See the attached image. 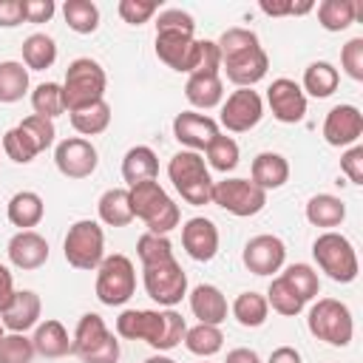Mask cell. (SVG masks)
I'll list each match as a JSON object with an SVG mask.
<instances>
[{
    "label": "cell",
    "mask_w": 363,
    "mask_h": 363,
    "mask_svg": "<svg viewBox=\"0 0 363 363\" xmlns=\"http://www.w3.org/2000/svg\"><path fill=\"white\" fill-rule=\"evenodd\" d=\"M159 176V159L153 153V147L147 145H133L125 156H122V179L128 182V187L156 179Z\"/></svg>",
    "instance_id": "28"
},
{
    "label": "cell",
    "mask_w": 363,
    "mask_h": 363,
    "mask_svg": "<svg viewBox=\"0 0 363 363\" xmlns=\"http://www.w3.org/2000/svg\"><path fill=\"white\" fill-rule=\"evenodd\" d=\"M142 363H176V360H173V357H167V354H162V352H159V354H153V357H147V360H142Z\"/></svg>",
    "instance_id": "60"
},
{
    "label": "cell",
    "mask_w": 363,
    "mask_h": 363,
    "mask_svg": "<svg viewBox=\"0 0 363 363\" xmlns=\"http://www.w3.org/2000/svg\"><path fill=\"white\" fill-rule=\"evenodd\" d=\"M20 23H26L23 0H0V28H14Z\"/></svg>",
    "instance_id": "55"
},
{
    "label": "cell",
    "mask_w": 363,
    "mask_h": 363,
    "mask_svg": "<svg viewBox=\"0 0 363 363\" xmlns=\"http://www.w3.org/2000/svg\"><path fill=\"white\" fill-rule=\"evenodd\" d=\"M31 108L37 116H45V119H57L60 113H65L62 85L60 82H40L31 91Z\"/></svg>",
    "instance_id": "41"
},
{
    "label": "cell",
    "mask_w": 363,
    "mask_h": 363,
    "mask_svg": "<svg viewBox=\"0 0 363 363\" xmlns=\"http://www.w3.org/2000/svg\"><path fill=\"white\" fill-rule=\"evenodd\" d=\"M241 261L244 267L252 272V275H272L284 267L286 261V247L278 235H269V233H261V235H252L247 244H244V252H241Z\"/></svg>",
    "instance_id": "14"
},
{
    "label": "cell",
    "mask_w": 363,
    "mask_h": 363,
    "mask_svg": "<svg viewBox=\"0 0 363 363\" xmlns=\"http://www.w3.org/2000/svg\"><path fill=\"white\" fill-rule=\"evenodd\" d=\"M182 247L193 261H213L218 252V227L204 216L187 218L182 224Z\"/></svg>",
    "instance_id": "18"
},
{
    "label": "cell",
    "mask_w": 363,
    "mask_h": 363,
    "mask_svg": "<svg viewBox=\"0 0 363 363\" xmlns=\"http://www.w3.org/2000/svg\"><path fill=\"white\" fill-rule=\"evenodd\" d=\"M6 216H9V221H11L14 227H20V230L37 227V224L43 221V216H45L43 196L34 193V190H20V193H14V196L9 199V204H6Z\"/></svg>",
    "instance_id": "27"
},
{
    "label": "cell",
    "mask_w": 363,
    "mask_h": 363,
    "mask_svg": "<svg viewBox=\"0 0 363 363\" xmlns=\"http://www.w3.org/2000/svg\"><path fill=\"white\" fill-rule=\"evenodd\" d=\"M3 335H6V329H3V323H0V337H3Z\"/></svg>",
    "instance_id": "61"
},
{
    "label": "cell",
    "mask_w": 363,
    "mask_h": 363,
    "mask_svg": "<svg viewBox=\"0 0 363 363\" xmlns=\"http://www.w3.org/2000/svg\"><path fill=\"white\" fill-rule=\"evenodd\" d=\"M230 312H233V318H235L244 329H258V326H264V323H267L269 303H267V298H264L261 292L247 289V292L235 295V301H233Z\"/></svg>",
    "instance_id": "33"
},
{
    "label": "cell",
    "mask_w": 363,
    "mask_h": 363,
    "mask_svg": "<svg viewBox=\"0 0 363 363\" xmlns=\"http://www.w3.org/2000/svg\"><path fill=\"white\" fill-rule=\"evenodd\" d=\"M136 255H139L142 267H150V264H162V261L176 258L170 238H167V235H153V233L139 235V241H136Z\"/></svg>",
    "instance_id": "44"
},
{
    "label": "cell",
    "mask_w": 363,
    "mask_h": 363,
    "mask_svg": "<svg viewBox=\"0 0 363 363\" xmlns=\"http://www.w3.org/2000/svg\"><path fill=\"white\" fill-rule=\"evenodd\" d=\"M167 179L173 182V187L187 204L193 207L213 204V179H210V170L201 153L196 150L173 153L167 162Z\"/></svg>",
    "instance_id": "2"
},
{
    "label": "cell",
    "mask_w": 363,
    "mask_h": 363,
    "mask_svg": "<svg viewBox=\"0 0 363 363\" xmlns=\"http://www.w3.org/2000/svg\"><path fill=\"white\" fill-rule=\"evenodd\" d=\"M28 91V68L17 60H3L0 62V102L14 105L26 96Z\"/></svg>",
    "instance_id": "35"
},
{
    "label": "cell",
    "mask_w": 363,
    "mask_h": 363,
    "mask_svg": "<svg viewBox=\"0 0 363 363\" xmlns=\"http://www.w3.org/2000/svg\"><path fill=\"white\" fill-rule=\"evenodd\" d=\"M96 281H94V292L105 306H122L133 298L136 292V269L133 261L122 252L105 255L102 264L94 269Z\"/></svg>",
    "instance_id": "6"
},
{
    "label": "cell",
    "mask_w": 363,
    "mask_h": 363,
    "mask_svg": "<svg viewBox=\"0 0 363 363\" xmlns=\"http://www.w3.org/2000/svg\"><path fill=\"white\" fill-rule=\"evenodd\" d=\"M193 48H196V37L193 31L184 28H156V57L179 71L187 74L190 71V60H193Z\"/></svg>",
    "instance_id": "17"
},
{
    "label": "cell",
    "mask_w": 363,
    "mask_h": 363,
    "mask_svg": "<svg viewBox=\"0 0 363 363\" xmlns=\"http://www.w3.org/2000/svg\"><path fill=\"white\" fill-rule=\"evenodd\" d=\"M142 284H145L147 298L164 309H173L187 295V272L182 269V264L176 258L142 267Z\"/></svg>",
    "instance_id": "8"
},
{
    "label": "cell",
    "mask_w": 363,
    "mask_h": 363,
    "mask_svg": "<svg viewBox=\"0 0 363 363\" xmlns=\"http://www.w3.org/2000/svg\"><path fill=\"white\" fill-rule=\"evenodd\" d=\"M337 85H340V74H337V68L332 62L315 60V62H309L303 68V82H301L303 94H309L315 99H326V96H332L337 91Z\"/></svg>",
    "instance_id": "29"
},
{
    "label": "cell",
    "mask_w": 363,
    "mask_h": 363,
    "mask_svg": "<svg viewBox=\"0 0 363 363\" xmlns=\"http://www.w3.org/2000/svg\"><path fill=\"white\" fill-rule=\"evenodd\" d=\"M267 105H269L272 116L284 125H295L306 116V94L289 77L272 79V85L267 88Z\"/></svg>",
    "instance_id": "13"
},
{
    "label": "cell",
    "mask_w": 363,
    "mask_h": 363,
    "mask_svg": "<svg viewBox=\"0 0 363 363\" xmlns=\"http://www.w3.org/2000/svg\"><path fill=\"white\" fill-rule=\"evenodd\" d=\"M184 332H187L184 318H182L176 309H164V337H162L159 352H170V349H176V346L184 340Z\"/></svg>",
    "instance_id": "50"
},
{
    "label": "cell",
    "mask_w": 363,
    "mask_h": 363,
    "mask_svg": "<svg viewBox=\"0 0 363 363\" xmlns=\"http://www.w3.org/2000/svg\"><path fill=\"white\" fill-rule=\"evenodd\" d=\"M182 343L196 357H213L224 346V332L218 326H210V323H196V326H187Z\"/></svg>",
    "instance_id": "34"
},
{
    "label": "cell",
    "mask_w": 363,
    "mask_h": 363,
    "mask_svg": "<svg viewBox=\"0 0 363 363\" xmlns=\"http://www.w3.org/2000/svg\"><path fill=\"white\" fill-rule=\"evenodd\" d=\"M363 136V113L357 105H335L323 119V139L332 147H352Z\"/></svg>",
    "instance_id": "15"
},
{
    "label": "cell",
    "mask_w": 363,
    "mask_h": 363,
    "mask_svg": "<svg viewBox=\"0 0 363 363\" xmlns=\"http://www.w3.org/2000/svg\"><path fill=\"white\" fill-rule=\"evenodd\" d=\"M128 196H130L133 218H142L147 233L167 235L170 230L179 227V218H182L179 204L167 196V190L156 179H147V182H139V184L128 187Z\"/></svg>",
    "instance_id": "1"
},
{
    "label": "cell",
    "mask_w": 363,
    "mask_h": 363,
    "mask_svg": "<svg viewBox=\"0 0 363 363\" xmlns=\"http://www.w3.org/2000/svg\"><path fill=\"white\" fill-rule=\"evenodd\" d=\"M267 363H303V360H301V352L295 346H278V349H272Z\"/></svg>",
    "instance_id": "58"
},
{
    "label": "cell",
    "mask_w": 363,
    "mask_h": 363,
    "mask_svg": "<svg viewBox=\"0 0 363 363\" xmlns=\"http://www.w3.org/2000/svg\"><path fill=\"white\" fill-rule=\"evenodd\" d=\"M57 62V43L45 31H34L23 40V65L28 71H45Z\"/></svg>",
    "instance_id": "32"
},
{
    "label": "cell",
    "mask_w": 363,
    "mask_h": 363,
    "mask_svg": "<svg viewBox=\"0 0 363 363\" xmlns=\"http://www.w3.org/2000/svg\"><path fill=\"white\" fill-rule=\"evenodd\" d=\"M213 204H218L230 216L250 218L267 207V193L250 179H221L213 182Z\"/></svg>",
    "instance_id": "9"
},
{
    "label": "cell",
    "mask_w": 363,
    "mask_h": 363,
    "mask_svg": "<svg viewBox=\"0 0 363 363\" xmlns=\"http://www.w3.org/2000/svg\"><path fill=\"white\" fill-rule=\"evenodd\" d=\"M82 363H119V340H116V335H111L96 352L82 357Z\"/></svg>",
    "instance_id": "54"
},
{
    "label": "cell",
    "mask_w": 363,
    "mask_h": 363,
    "mask_svg": "<svg viewBox=\"0 0 363 363\" xmlns=\"http://www.w3.org/2000/svg\"><path fill=\"white\" fill-rule=\"evenodd\" d=\"M224 363H261V357H258L255 349H250V346H238V349H230V352H227Z\"/></svg>",
    "instance_id": "57"
},
{
    "label": "cell",
    "mask_w": 363,
    "mask_h": 363,
    "mask_svg": "<svg viewBox=\"0 0 363 363\" xmlns=\"http://www.w3.org/2000/svg\"><path fill=\"white\" fill-rule=\"evenodd\" d=\"M250 182L255 187H261L264 193L284 187L289 182V162H286V156H281L275 150L258 153L252 159V164H250Z\"/></svg>",
    "instance_id": "23"
},
{
    "label": "cell",
    "mask_w": 363,
    "mask_h": 363,
    "mask_svg": "<svg viewBox=\"0 0 363 363\" xmlns=\"http://www.w3.org/2000/svg\"><path fill=\"white\" fill-rule=\"evenodd\" d=\"M156 28H184V31H196V23H193V17H190L187 11H182V9H164V11H159V17H156Z\"/></svg>",
    "instance_id": "53"
},
{
    "label": "cell",
    "mask_w": 363,
    "mask_h": 363,
    "mask_svg": "<svg viewBox=\"0 0 363 363\" xmlns=\"http://www.w3.org/2000/svg\"><path fill=\"white\" fill-rule=\"evenodd\" d=\"M62 17L71 31L77 34H94L99 28V6L91 0H65Z\"/></svg>",
    "instance_id": "37"
},
{
    "label": "cell",
    "mask_w": 363,
    "mask_h": 363,
    "mask_svg": "<svg viewBox=\"0 0 363 363\" xmlns=\"http://www.w3.org/2000/svg\"><path fill=\"white\" fill-rule=\"evenodd\" d=\"M105 88H108L105 68L96 60H91V57H77L74 62H68L65 79H62L65 111L74 113L79 108H88L94 102H102L105 99Z\"/></svg>",
    "instance_id": "3"
},
{
    "label": "cell",
    "mask_w": 363,
    "mask_h": 363,
    "mask_svg": "<svg viewBox=\"0 0 363 363\" xmlns=\"http://www.w3.org/2000/svg\"><path fill=\"white\" fill-rule=\"evenodd\" d=\"M184 96L193 108L210 111L224 102V82L218 74H190L184 82Z\"/></svg>",
    "instance_id": "26"
},
{
    "label": "cell",
    "mask_w": 363,
    "mask_h": 363,
    "mask_svg": "<svg viewBox=\"0 0 363 363\" xmlns=\"http://www.w3.org/2000/svg\"><path fill=\"white\" fill-rule=\"evenodd\" d=\"M312 258L320 267V272H326L335 284H352L360 272L357 252H354L352 241L343 233H335V230H326L315 238Z\"/></svg>",
    "instance_id": "4"
},
{
    "label": "cell",
    "mask_w": 363,
    "mask_h": 363,
    "mask_svg": "<svg viewBox=\"0 0 363 363\" xmlns=\"http://www.w3.org/2000/svg\"><path fill=\"white\" fill-rule=\"evenodd\" d=\"M340 68L346 71L349 79L363 82V37H352L340 48Z\"/></svg>",
    "instance_id": "48"
},
{
    "label": "cell",
    "mask_w": 363,
    "mask_h": 363,
    "mask_svg": "<svg viewBox=\"0 0 363 363\" xmlns=\"http://www.w3.org/2000/svg\"><path fill=\"white\" fill-rule=\"evenodd\" d=\"M34 354V343L23 332H9L0 337V363H31Z\"/></svg>",
    "instance_id": "45"
},
{
    "label": "cell",
    "mask_w": 363,
    "mask_h": 363,
    "mask_svg": "<svg viewBox=\"0 0 363 363\" xmlns=\"http://www.w3.org/2000/svg\"><path fill=\"white\" fill-rule=\"evenodd\" d=\"M3 153H6L11 162H17V164H28V162H34V159L40 156V150L34 147V142H31L20 128H9V130L3 133Z\"/></svg>",
    "instance_id": "46"
},
{
    "label": "cell",
    "mask_w": 363,
    "mask_h": 363,
    "mask_svg": "<svg viewBox=\"0 0 363 363\" xmlns=\"http://www.w3.org/2000/svg\"><path fill=\"white\" fill-rule=\"evenodd\" d=\"M40 312H43V303H40V295L34 289H14V298L11 303L0 312V323L3 329L9 332H28L40 323Z\"/></svg>",
    "instance_id": "21"
},
{
    "label": "cell",
    "mask_w": 363,
    "mask_h": 363,
    "mask_svg": "<svg viewBox=\"0 0 363 363\" xmlns=\"http://www.w3.org/2000/svg\"><path fill=\"white\" fill-rule=\"evenodd\" d=\"M343 218H346V204L332 193H318L306 201V221L312 227L332 230V227H340Z\"/></svg>",
    "instance_id": "30"
},
{
    "label": "cell",
    "mask_w": 363,
    "mask_h": 363,
    "mask_svg": "<svg viewBox=\"0 0 363 363\" xmlns=\"http://www.w3.org/2000/svg\"><path fill=\"white\" fill-rule=\"evenodd\" d=\"M31 343H34V352L45 360H57V357L71 354V335L57 318H48L43 323H37L34 335H31Z\"/></svg>",
    "instance_id": "24"
},
{
    "label": "cell",
    "mask_w": 363,
    "mask_h": 363,
    "mask_svg": "<svg viewBox=\"0 0 363 363\" xmlns=\"http://www.w3.org/2000/svg\"><path fill=\"white\" fill-rule=\"evenodd\" d=\"M216 45H218V54H221V62H224V60H230V57H238V54H244V51L261 45V43H258V34H255V31L241 28V26H233V28H227V31L216 40Z\"/></svg>",
    "instance_id": "43"
},
{
    "label": "cell",
    "mask_w": 363,
    "mask_h": 363,
    "mask_svg": "<svg viewBox=\"0 0 363 363\" xmlns=\"http://www.w3.org/2000/svg\"><path fill=\"white\" fill-rule=\"evenodd\" d=\"M261 11H264V14H269V17L292 14V3H269V0H261Z\"/></svg>",
    "instance_id": "59"
},
{
    "label": "cell",
    "mask_w": 363,
    "mask_h": 363,
    "mask_svg": "<svg viewBox=\"0 0 363 363\" xmlns=\"http://www.w3.org/2000/svg\"><path fill=\"white\" fill-rule=\"evenodd\" d=\"M306 326L309 332L329 343V346H349L352 343V335H354V320H352V309L337 301V298H318L312 306H309V315H306Z\"/></svg>",
    "instance_id": "5"
},
{
    "label": "cell",
    "mask_w": 363,
    "mask_h": 363,
    "mask_svg": "<svg viewBox=\"0 0 363 363\" xmlns=\"http://www.w3.org/2000/svg\"><path fill=\"white\" fill-rule=\"evenodd\" d=\"M281 278L301 295L303 303L312 301V298L320 292V278H318L315 267H309V264H289V267L281 272Z\"/></svg>",
    "instance_id": "42"
},
{
    "label": "cell",
    "mask_w": 363,
    "mask_h": 363,
    "mask_svg": "<svg viewBox=\"0 0 363 363\" xmlns=\"http://www.w3.org/2000/svg\"><path fill=\"white\" fill-rule=\"evenodd\" d=\"M116 335L125 340H145L159 352L164 337V309H125L116 318Z\"/></svg>",
    "instance_id": "12"
},
{
    "label": "cell",
    "mask_w": 363,
    "mask_h": 363,
    "mask_svg": "<svg viewBox=\"0 0 363 363\" xmlns=\"http://www.w3.org/2000/svg\"><path fill=\"white\" fill-rule=\"evenodd\" d=\"M204 156H207V164H210L213 170H218V173H230V170H235V167H238L241 150H238V142H235L233 136L218 133V136L207 145Z\"/></svg>",
    "instance_id": "40"
},
{
    "label": "cell",
    "mask_w": 363,
    "mask_h": 363,
    "mask_svg": "<svg viewBox=\"0 0 363 363\" xmlns=\"http://www.w3.org/2000/svg\"><path fill=\"white\" fill-rule=\"evenodd\" d=\"M264 116V99L252 88H238L221 102V125L230 133L252 130Z\"/></svg>",
    "instance_id": "10"
},
{
    "label": "cell",
    "mask_w": 363,
    "mask_h": 363,
    "mask_svg": "<svg viewBox=\"0 0 363 363\" xmlns=\"http://www.w3.org/2000/svg\"><path fill=\"white\" fill-rule=\"evenodd\" d=\"M62 255L74 269H96L105 258V233L99 221L94 218H79L68 227L62 238Z\"/></svg>",
    "instance_id": "7"
},
{
    "label": "cell",
    "mask_w": 363,
    "mask_h": 363,
    "mask_svg": "<svg viewBox=\"0 0 363 363\" xmlns=\"http://www.w3.org/2000/svg\"><path fill=\"white\" fill-rule=\"evenodd\" d=\"M11 298H14V278H11L9 267L0 264V312L11 303Z\"/></svg>",
    "instance_id": "56"
},
{
    "label": "cell",
    "mask_w": 363,
    "mask_h": 363,
    "mask_svg": "<svg viewBox=\"0 0 363 363\" xmlns=\"http://www.w3.org/2000/svg\"><path fill=\"white\" fill-rule=\"evenodd\" d=\"M96 213L99 221L108 227H128L133 221V210H130V196L125 187H111L99 196L96 201Z\"/></svg>",
    "instance_id": "31"
},
{
    "label": "cell",
    "mask_w": 363,
    "mask_h": 363,
    "mask_svg": "<svg viewBox=\"0 0 363 363\" xmlns=\"http://www.w3.org/2000/svg\"><path fill=\"white\" fill-rule=\"evenodd\" d=\"M54 164L65 179H88L99 164V153L88 139L68 136L54 147Z\"/></svg>",
    "instance_id": "11"
},
{
    "label": "cell",
    "mask_w": 363,
    "mask_h": 363,
    "mask_svg": "<svg viewBox=\"0 0 363 363\" xmlns=\"http://www.w3.org/2000/svg\"><path fill=\"white\" fill-rule=\"evenodd\" d=\"M31 142H34V147L43 153L45 147H51L54 145V139H57V128H54V119H45V116H37V113H31V116H26L20 125H17Z\"/></svg>",
    "instance_id": "47"
},
{
    "label": "cell",
    "mask_w": 363,
    "mask_h": 363,
    "mask_svg": "<svg viewBox=\"0 0 363 363\" xmlns=\"http://www.w3.org/2000/svg\"><path fill=\"white\" fill-rule=\"evenodd\" d=\"M340 170L352 184H363V147L352 145L343 156H340Z\"/></svg>",
    "instance_id": "51"
},
{
    "label": "cell",
    "mask_w": 363,
    "mask_h": 363,
    "mask_svg": "<svg viewBox=\"0 0 363 363\" xmlns=\"http://www.w3.org/2000/svg\"><path fill=\"white\" fill-rule=\"evenodd\" d=\"M57 11L54 0H23V17L26 23H48Z\"/></svg>",
    "instance_id": "52"
},
{
    "label": "cell",
    "mask_w": 363,
    "mask_h": 363,
    "mask_svg": "<svg viewBox=\"0 0 363 363\" xmlns=\"http://www.w3.org/2000/svg\"><path fill=\"white\" fill-rule=\"evenodd\" d=\"M267 303L272 306V312H278V315H284V318H295V315H301L303 312V301H301V295L281 278V275H275L272 281H269V289H267Z\"/></svg>",
    "instance_id": "39"
},
{
    "label": "cell",
    "mask_w": 363,
    "mask_h": 363,
    "mask_svg": "<svg viewBox=\"0 0 363 363\" xmlns=\"http://www.w3.org/2000/svg\"><path fill=\"white\" fill-rule=\"evenodd\" d=\"M71 125H74L77 133H82V139L85 136H99L111 125V105L102 99V102L88 105V108H79V111L71 113Z\"/></svg>",
    "instance_id": "38"
},
{
    "label": "cell",
    "mask_w": 363,
    "mask_h": 363,
    "mask_svg": "<svg viewBox=\"0 0 363 363\" xmlns=\"http://www.w3.org/2000/svg\"><path fill=\"white\" fill-rule=\"evenodd\" d=\"M221 68H224V74H227V79H230L233 85H238V88H252L255 82H261V79L267 77L269 57H267V51H264L261 45H255V48H250V51H244V54H238V57L224 60Z\"/></svg>",
    "instance_id": "20"
},
{
    "label": "cell",
    "mask_w": 363,
    "mask_h": 363,
    "mask_svg": "<svg viewBox=\"0 0 363 363\" xmlns=\"http://www.w3.org/2000/svg\"><path fill=\"white\" fill-rule=\"evenodd\" d=\"M116 11L128 26H142L159 11V3H153V0H119Z\"/></svg>",
    "instance_id": "49"
},
{
    "label": "cell",
    "mask_w": 363,
    "mask_h": 363,
    "mask_svg": "<svg viewBox=\"0 0 363 363\" xmlns=\"http://www.w3.org/2000/svg\"><path fill=\"white\" fill-rule=\"evenodd\" d=\"M6 255L17 269H40L48 261V241L37 230H17L6 244Z\"/></svg>",
    "instance_id": "19"
},
{
    "label": "cell",
    "mask_w": 363,
    "mask_h": 363,
    "mask_svg": "<svg viewBox=\"0 0 363 363\" xmlns=\"http://www.w3.org/2000/svg\"><path fill=\"white\" fill-rule=\"evenodd\" d=\"M190 301V312L199 318V323H210V326H221L227 320V298L216 284H199L190 289L187 295Z\"/></svg>",
    "instance_id": "22"
},
{
    "label": "cell",
    "mask_w": 363,
    "mask_h": 363,
    "mask_svg": "<svg viewBox=\"0 0 363 363\" xmlns=\"http://www.w3.org/2000/svg\"><path fill=\"white\" fill-rule=\"evenodd\" d=\"M357 20L354 0H320L318 3V23L323 31H346Z\"/></svg>",
    "instance_id": "36"
},
{
    "label": "cell",
    "mask_w": 363,
    "mask_h": 363,
    "mask_svg": "<svg viewBox=\"0 0 363 363\" xmlns=\"http://www.w3.org/2000/svg\"><path fill=\"white\" fill-rule=\"evenodd\" d=\"M111 335H113V332L108 329V323L102 320V315L85 312V315L79 318L74 335H71V354H77V357L82 360V357H88L91 352H96Z\"/></svg>",
    "instance_id": "25"
},
{
    "label": "cell",
    "mask_w": 363,
    "mask_h": 363,
    "mask_svg": "<svg viewBox=\"0 0 363 363\" xmlns=\"http://www.w3.org/2000/svg\"><path fill=\"white\" fill-rule=\"evenodd\" d=\"M218 122L210 119L207 113L199 111H182L173 119V136L179 145H184V150H207V145L218 136Z\"/></svg>",
    "instance_id": "16"
}]
</instances>
